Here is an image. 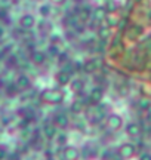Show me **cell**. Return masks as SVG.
I'll list each match as a JSON object with an SVG mask.
<instances>
[{"label": "cell", "instance_id": "cell-13", "mask_svg": "<svg viewBox=\"0 0 151 160\" xmlns=\"http://www.w3.org/2000/svg\"><path fill=\"white\" fill-rule=\"evenodd\" d=\"M107 15H108V13H107V11H105L104 6H98V8H95V11L92 12V18L95 19V21H98L99 24L107 18Z\"/></svg>", "mask_w": 151, "mask_h": 160}, {"label": "cell", "instance_id": "cell-16", "mask_svg": "<svg viewBox=\"0 0 151 160\" xmlns=\"http://www.w3.org/2000/svg\"><path fill=\"white\" fill-rule=\"evenodd\" d=\"M19 92H21V89L17 86V83H9L5 86V93L7 97H17Z\"/></svg>", "mask_w": 151, "mask_h": 160}, {"label": "cell", "instance_id": "cell-7", "mask_svg": "<svg viewBox=\"0 0 151 160\" xmlns=\"http://www.w3.org/2000/svg\"><path fill=\"white\" fill-rule=\"evenodd\" d=\"M52 122L58 129H67L70 126V117L65 114V113H56L52 117Z\"/></svg>", "mask_w": 151, "mask_h": 160}, {"label": "cell", "instance_id": "cell-20", "mask_svg": "<svg viewBox=\"0 0 151 160\" xmlns=\"http://www.w3.org/2000/svg\"><path fill=\"white\" fill-rule=\"evenodd\" d=\"M104 8H105V11H107V13H116V11L119 9V5H117L116 2H113V0H108Z\"/></svg>", "mask_w": 151, "mask_h": 160}, {"label": "cell", "instance_id": "cell-9", "mask_svg": "<svg viewBox=\"0 0 151 160\" xmlns=\"http://www.w3.org/2000/svg\"><path fill=\"white\" fill-rule=\"evenodd\" d=\"M36 25V18L31 13H24L19 18V28L22 30H31Z\"/></svg>", "mask_w": 151, "mask_h": 160}, {"label": "cell", "instance_id": "cell-12", "mask_svg": "<svg viewBox=\"0 0 151 160\" xmlns=\"http://www.w3.org/2000/svg\"><path fill=\"white\" fill-rule=\"evenodd\" d=\"M55 82H56L59 86H68L71 82V76L68 74V73H65L64 70H59L58 73L55 74Z\"/></svg>", "mask_w": 151, "mask_h": 160}, {"label": "cell", "instance_id": "cell-24", "mask_svg": "<svg viewBox=\"0 0 151 160\" xmlns=\"http://www.w3.org/2000/svg\"><path fill=\"white\" fill-rule=\"evenodd\" d=\"M61 36H58V34H52L51 36V39H49V42H51V45H59L61 43Z\"/></svg>", "mask_w": 151, "mask_h": 160}, {"label": "cell", "instance_id": "cell-4", "mask_svg": "<svg viewBox=\"0 0 151 160\" xmlns=\"http://www.w3.org/2000/svg\"><path fill=\"white\" fill-rule=\"evenodd\" d=\"M41 135L46 138V139H49V141L55 139V137L58 135V128L53 125L52 120H46L41 125Z\"/></svg>", "mask_w": 151, "mask_h": 160}, {"label": "cell", "instance_id": "cell-25", "mask_svg": "<svg viewBox=\"0 0 151 160\" xmlns=\"http://www.w3.org/2000/svg\"><path fill=\"white\" fill-rule=\"evenodd\" d=\"M56 58H58V62L59 64H65V62H67V58H68V55H67L65 52L61 51V53H59Z\"/></svg>", "mask_w": 151, "mask_h": 160}, {"label": "cell", "instance_id": "cell-30", "mask_svg": "<svg viewBox=\"0 0 151 160\" xmlns=\"http://www.w3.org/2000/svg\"><path fill=\"white\" fill-rule=\"evenodd\" d=\"M67 0H51V3H53V5H58V6H61V5H64Z\"/></svg>", "mask_w": 151, "mask_h": 160}, {"label": "cell", "instance_id": "cell-10", "mask_svg": "<svg viewBox=\"0 0 151 160\" xmlns=\"http://www.w3.org/2000/svg\"><path fill=\"white\" fill-rule=\"evenodd\" d=\"M15 83H17V86L21 91H25V89H30V88H31V79H30L28 74H25V73L18 74Z\"/></svg>", "mask_w": 151, "mask_h": 160}, {"label": "cell", "instance_id": "cell-2", "mask_svg": "<svg viewBox=\"0 0 151 160\" xmlns=\"http://www.w3.org/2000/svg\"><path fill=\"white\" fill-rule=\"evenodd\" d=\"M119 156L124 160H129V159H134L138 150H136V145L134 142H123L120 147H119Z\"/></svg>", "mask_w": 151, "mask_h": 160}, {"label": "cell", "instance_id": "cell-15", "mask_svg": "<svg viewBox=\"0 0 151 160\" xmlns=\"http://www.w3.org/2000/svg\"><path fill=\"white\" fill-rule=\"evenodd\" d=\"M83 88H85V82L81 79H73L70 82V89L76 93H79V92L83 91Z\"/></svg>", "mask_w": 151, "mask_h": 160}, {"label": "cell", "instance_id": "cell-3", "mask_svg": "<svg viewBox=\"0 0 151 160\" xmlns=\"http://www.w3.org/2000/svg\"><path fill=\"white\" fill-rule=\"evenodd\" d=\"M107 126L110 128L111 131H120L123 129V126H124V120L123 117L119 113H110V114L107 116Z\"/></svg>", "mask_w": 151, "mask_h": 160}, {"label": "cell", "instance_id": "cell-26", "mask_svg": "<svg viewBox=\"0 0 151 160\" xmlns=\"http://www.w3.org/2000/svg\"><path fill=\"white\" fill-rule=\"evenodd\" d=\"M138 160H151V153H148V151H142L139 154V157H138Z\"/></svg>", "mask_w": 151, "mask_h": 160}, {"label": "cell", "instance_id": "cell-14", "mask_svg": "<svg viewBox=\"0 0 151 160\" xmlns=\"http://www.w3.org/2000/svg\"><path fill=\"white\" fill-rule=\"evenodd\" d=\"M98 70V62L95 59H87L86 62H83V71L90 74V73H95Z\"/></svg>", "mask_w": 151, "mask_h": 160}, {"label": "cell", "instance_id": "cell-32", "mask_svg": "<svg viewBox=\"0 0 151 160\" xmlns=\"http://www.w3.org/2000/svg\"><path fill=\"white\" fill-rule=\"evenodd\" d=\"M5 27H2V25H0V39H3V37H5Z\"/></svg>", "mask_w": 151, "mask_h": 160}, {"label": "cell", "instance_id": "cell-23", "mask_svg": "<svg viewBox=\"0 0 151 160\" xmlns=\"http://www.w3.org/2000/svg\"><path fill=\"white\" fill-rule=\"evenodd\" d=\"M47 53L51 55V57H58L61 51H59V45H49L47 48Z\"/></svg>", "mask_w": 151, "mask_h": 160}, {"label": "cell", "instance_id": "cell-17", "mask_svg": "<svg viewBox=\"0 0 151 160\" xmlns=\"http://www.w3.org/2000/svg\"><path fill=\"white\" fill-rule=\"evenodd\" d=\"M53 141H55L56 145H59V147H65V145H68V135H67L65 132H58V135L55 137Z\"/></svg>", "mask_w": 151, "mask_h": 160}, {"label": "cell", "instance_id": "cell-6", "mask_svg": "<svg viewBox=\"0 0 151 160\" xmlns=\"http://www.w3.org/2000/svg\"><path fill=\"white\" fill-rule=\"evenodd\" d=\"M62 157L64 160H80L81 151L76 145H65L62 150Z\"/></svg>", "mask_w": 151, "mask_h": 160}, {"label": "cell", "instance_id": "cell-29", "mask_svg": "<svg viewBox=\"0 0 151 160\" xmlns=\"http://www.w3.org/2000/svg\"><path fill=\"white\" fill-rule=\"evenodd\" d=\"M6 157V150L3 148V145H0V160H5Z\"/></svg>", "mask_w": 151, "mask_h": 160}, {"label": "cell", "instance_id": "cell-18", "mask_svg": "<svg viewBox=\"0 0 151 160\" xmlns=\"http://www.w3.org/2000/svg\"><path fill=\"white\" fill-rule=\"evenodd\" d=\"M83 110H85V104L81 102L80 99H76L70 105V111L73 114H80V113H83Z\"/></svg>", "mask_w": 151, "mask_h": 160}, {"label": "cell", "instance_id": "cell-5", "mask_svg": "<svg viewBox=\"0 0 151 160\" xmlns=\"http://www.w3.org/2000/svg\"><path fill=\"white\" fill-rule=\"evenodd\" d=\"M104 89L102 88H99V86H93L92 89H90V92H89V95H87V98H89V102L92 104V105H98V104L102 102V99H104Z\"/></svg>", "mask_w": 151, "mask_h": 160}, {"label": "cell", "instance_id": "cell-31", "mask_svg": "<svg viewBox=\"0 0 151 160\" xmlns=\"http://www.w3.org/2000/svg\"><path fill=\"white\" fill-rule=\"evenodd\" d=\"M6 13H7V12H6L5 9H0V19H6Z\"/></svg>", "mask_w": 151, "mask_h": 160}, {"label": "cell", "instance_id": "cell-21", "mask_svg": "<svg viewBox=\"0 0 151 160\" xmlns=\"http://www.w3.org/2000/svg\"><path fill=\"white\" fill-rule=\"evenodd\" d=\"M39 13H40L43 18H47L49 15H51V6L47 5V3H45V5H41L40 8H39Z\"/></svg>", "mask_w": 151, "mask_h": 160}, {"label": "cell", "instance_id": "cell-28", "mask_svg": "<svg viewBox=\"0 0 151 160\" xmlns=\"http://www.w3.org/2000/svg\"><path fill=\"white\" fill-rule=\"evenodd\" d=\"M17 57H15V55H9V57H7V64H9V65H17Z\"/></svg>", "mask_w": 151, "mask_h": 160}, {"label": "cell", "instance_id": "cell-27", "mask_svg": "<svg viewBox=\"0 0 151 160\" xmlns=\"http://www.w3.org/2000/svg\"><path fill=\"white\" fill-rule=\"evenodd\" d=\"M87 24H89V28H90V30H95V28L98 30V27H99V22H98V21H95L93 18H92V19H90V21H89Z\"/></svg>", "mask_w": 151, "mask_h": 160}, {"label": "cell", "instance_id": "cell-22", "mask_svg": "<svg viewBox=\"0 0 151 160\" xmlns=\"http://www.w3.org/2000/svg\"><path fill=\"white\" fill-rule=\"evenodd\" d=\"M150 105H151V101L147 99V98H142V99H139V102H138V107H139V110H142V111H148Z\"/></svg>", "mask_w": 151, "mask_h": 160}, {"label": "cell", "instance_id": "cell-19", "mask_svg": "<svg viewBox=\"0 0 151 160\" xmlns=\"http://www.w3.org/2000/svg\"><path fill=\"white\" fill-rule=\"evenodd\" d=\"M98 37L102 42H105V40L110 37V27L108 25H99L98 27Z\"/></svg>", "mask_w": 151, "mask_h": 160}, {"label": "cell", "instance_id": "cell-8", "mask_svg": "<svg viewBox=\"0 0 151 160\" xmlns=\"http://www.w3.org/2000/svg\"><path fill=\"white\" fill-rule=\"evenodd\" d=\"M124 128V132H126V135L132 138H136L141 135V132H142V128L138 122H128L126 125L123 126Z\"/></svg>", "mask_w": 151, "mask_h": 160}, {"label": "cell", "instance_id": "cell-1", "mask_svg": "<svg viewBox=\"0 0 151 160\" xmlns=\"http://www.w3.org/2000/svg\"><path fill=\"white\" fill-rule=\"evenodd\" d=\"M64 98V92L59 88H47L40 92V101L49 104V105H59V104H62Z\"/></svg>", "mask_w": 151, "mask_h": 160}, {"label": "cell", "instance_id": "cell-11", "mask_svg": "<svg viewBox=\"0 0 151 160\" xmlns=\"http://www.w3.org/2000/svg\"><path fill=\"white\" fill-rule=\"evenodd\" d=\"M30 59H31V62L34 64V65H43V64L46 62V53L34 49V51L30 53Z\"/></svg>", "mask_w": 151, "mask_h": 160}, {"label": "cell", "instance_id": "cell-33", "mask_svg": "<svg viewBox=\"0 0 151 160\" xmlns=\"http://www.w3.org/2000/svg\"><path fill=\"white\" fill-rule=\"evenodd\" d=\"M46 160H56V159H53V157H52V159H46Z\"/></svg>", "mask_w": 151, "mask_h": 160}]
</instances>
